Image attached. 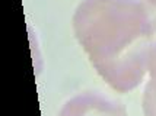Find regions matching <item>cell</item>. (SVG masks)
Here are the masks:
<instances>
[{
  "instance_id": "1",
  "label": "cell",
  "mask_w": 156,
  "mask_h": 116,
  "mask_svg": "<svg viewBox=\"0 0 156 116\" xmlns=\"http://www.w3.org/2000/svg\"><path fill=\"white\" fill-rule=\"evenodd\" d=\"M73 32L96 73L111 89L127 93L147 74L155 22L140 0H82Z\"/></svg>"
},
{
  "instance_id": "2",
  "label": "cell",
  "mask_w": 156,
  "mask_h": 116,
  "mask_svg": "<svg viewBox=\"0 0 156 116\" xmlns=\"http://www.w3.org/2000/svg\"><path fill=\"white\" fill-rule=\"evenodd\" d=\"M57 116H127L121 102L98 91H83L63 104Z\"/></svg>"
},
{
  "instance_id": "3",
  "label": "cell",
  "mask_w": 156,
  "mask_h": 116,
  "mask_svg": "<svg viewBox=\"0 0 156 116\" xmlns=\"http://www.w3.org/2000/svg\"><path fill=\"white\" fill-rule=\"evenodd\" d=\"M147 83L143 91L142 108L144 116H156V45L153 47L147 67Z\"/></svg>"
},
{
  "instance_id": "4",
  "label": "cell",
  "mask_w": 156,
  "mask_h": 116,
  "mask_svg": "<svg viewBox=\"0 0 156 116\" xmlns=\"http://www.w3.org/2000/svg\"><path fill=\"white\" fill-rule=\"evenodd\" d=\"M149 3L152 5L153 7H156V0H149Z\"/></svg>"
},
{
  "instance_id": "5",
  "label": "cell",
  "mask_w": 156,
  "mask_h": 116,
  "mask_svg": "<svg viewBox=\"0 0 156 116\" xmlns=\"http://www.w3.org/2000/svg\"><path fill=\"white\" fill-rule=\"evenodd\" d=\"M155 34H156V22H155ZM155 45H156V39H155Z\"/></svg>"
}]
</instances>
